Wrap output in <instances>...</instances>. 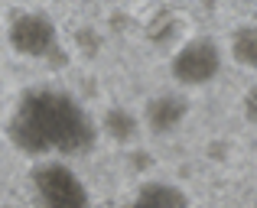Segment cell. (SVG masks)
<instances>
[{
	"instance_id": "1",
	"label": "cell",
	"mask_w": 257,
	"mask_h": 208,
	"mask_svg": "<svg viewBox=\"0 0 257 208\" xmlns=\"http://www.w3.org/2000/svg\"><path fill=\"white\" fill-rule=\"evenodd\" d=\"M7 140L33 159L82 156L98 143V124L72 91L39 85L17 98L7 117Z\"/></svg>"
},
{
	"instance_id": "2",
	"label": "cell",
	"mask_w": 257,
	"mask_h": 208,
	"mask_svg": "<svg viewBox=\"0 0 257 208\" xmlns=\"http://www.w3.org/2000/svg\"><path fill=\"white\" fill-rule=\"evenodd\" d=\"M30 185L39 208H91V192L62 159H39L30 169Z\"/></svg>"
},
{
	"instance_id": "3",
	"label": "cell",
	"mask_w": 257,
	"mask_h": 208,
	"mask_svg": "<svg viewBox=\"0 0 257 208\" xmlns=\"http://www.w3.org/2000/svg\"><path fill=\"white\" fill-rule=\"evenodd\" d=\"M7 43L17 56L39 62H65L59 26L39 10H17L7 23Z\"/></svg>"
},
{
	"instance_id": "4",
	"label": "cell",
	"mask_w": 257,
	"mask_h": 208,
	"mask_svg": "<svg viewBox=\"0 0 257 208\" xmlns=\"http://www.w3.org/2000/svg\"><path fill=\"white\" fill-rule=\"evenodd\" d=\"M170 72L176 78V85L182 88H202V85L215 82L221 72V49L212 36H195L189 43H182L173 52Z\"/></svg>"
},
{
	"instance_id": "5",
	"label": "cell",
	"mask_w": 257,
	"mask_h": 208,
	"mask_svg": "<svg viewBox=\"0 0 257 208\" xmlns=\"http://www.w3.org/2000/svg\"><path fill=\"white\" fill-rule=\"evenodd\" d=\"M189 114V101L179 95H160L147 104V127L153 133H173L176 127L186 120Z\"/></svg>"
},
{
	"instance_id": "6",
	"label": "cell",
	"mask_w": 257,
	"mask_h": 208,
	"mask_svg": "<svg viewBox=\"0 0 257 208\" xmlns=\"http://www.w3.org/2000/svg\"><path fill=\"white\" fill-rule=\"evenodd\" d=\"M124 208H189V195L173 182H144Z\"/></svg>"
},
{
	"instance_id": "7",
	"label": "cell",
	"mask_w": 257,
	"mask_h": 208,
	"mask_svg": "<svg viewBox=\"0 0 257 208\" xmlns=\"http://www.w3.org/2000/svg\"><path fill=\"white\" fill-rule=\"evenodd\" d=\"M231 59L257 72V23H241L231 33Z\"/></svg>"
},
{
	"instance_id": "8",
	"label": "cell",
	"mask_w": 257,
	"mask_h": 208,
	"mask_svg": "<svg viewBox=\"0 0 257 208\" xmlns=\"http://www.w3.org/2000/svg\"><path fill=\"white\" fill-rule=\"evenodd\" d=\"M104 133L111 140H117V143H127V140L137 137V117L131 111H124V107H111L104 114Z\"/></svg>"
}]
</instances>
